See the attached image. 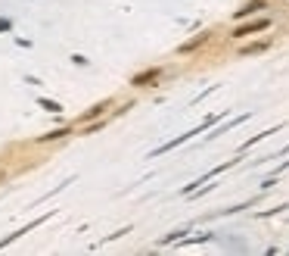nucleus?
I'll return each mask as SVG.
<instances>
[{"label": "nucleus", "mask_w": 289, "mask_h": 256, "mask_svg": "<svg viewBox=\"0 0 289 256\" xmlns=\"http://www.w3.org/2000/svg\"><path fill=\"white\" fill-rule=\"evenodd\" d=\"M264 7H268V0H249V4H246V7H239L233 16H236V19H246V16H255V13H261Z\"/></svg>", "instance_id": "4"}, {"label": "nucleus", "mask_w": 289, "mask_h": 256, "mask_svg": "<svg viewBox=\"0 0 289 256\" xmlns=\"http://www.w3.org/2000/svg\"><path fill=\"white\" fill-rule=\"evenodd\" d=\"M72 60H75V66H87V63H91V60H87V56H81V53H75V56H72Z\"/></svg>", "instance_id": "11"}, {"label": "nucleus", "mask_w": 289, "mask_h": 256, "mask_svg": "<svg viewBox=\"0 0 289 256\" xmlns=\"http://www.w3.org/2000/svg\"><path fill=\"white\" fill-rule=\"evenodd\" d=\"M205 41H209V31H202V34H196L193 41H187V44H181V53H190V50H196V47H202Z\"/></svg>", "instance_id": "5"}, {"label": "nucleus", "mask_w": 289, "mask_h": 256, "mask_svg": "<svg viewBox=\"0 0 289 256\" xmlns=\"http://www.w3.org/2000/svg\"><path fill=\"white\" fill-rule=\"evenodd\" d=\"M10 28H13V22H10V19H0V34H7Z\"/></svg>", "instance_id": "10"}, {"label": "nucleus", "mask_w": 289, "mask_h": 256, "mask_svg": "<svg viewBox=\"0 0 289 256\" xmlns=\"http://www.w3.org/2000/svg\"><path fill=\"white\" fill-rule=\"evenodd\" d=\"M37 106L47 109V113H62V103L59 100H50V97H37Z\"/></svg>", "instance_id": "7"}, {"label": "nucleus", "mask_w": 289, "mask_h": 256, "mask_svg": "<svg viewBox=\"0 0 289 256\" xmlns=\"http://www.w3.org/2000/svg\"><path fill=\"white\" fill-rule=\"evenodd\" d=\"M47 219H50V212H47V215H40V219H34V222H28V225H25V228H19V231H13V234H7V238H4V241H0V250H4V247H7V244H13V241H16V238H22V234H28V231H31V228H37V225H44V222H47Z\"/></svg>", "instance_id": "2"}, {"label": "nucleus", "mask_w": 289, "mask_h": 256, "mask_svg": "<svg viewBox=\"0 0 289 256\" xmlns=\"http://www.w3.org/2000/svg\"><path fill=\"white\" fill-rule=\"evenodd\" d=\"M159 75H162V69H152V72H143V75H137V78H134V85H137V88H146V85H152V82H155Z\"/></svg>", "instance_id": "6"}, {"label": "nucleus", "mask_w": 289, "mask_h": 256, "mask_svg": "<svg viewBox=\"0 0 289 256\" xmlns=\"http://www.w3.org/2000/svg\"><path fill=\"white\" fill-rule=\"evenodd\" d=\"M271 47V41H258V44H249V47H242L239 53L242 56H252V53H261V50H268Z\"/></svg>", "instance_id": "8"}, {"label": "nucleus", "mask_w": 289, "mask_h": 256, "mask_svg": "<svg viewBox=\"0 0 289 256\" xmlns=\"http://www.w3.org/2000/svg\"><path fill=\"white\" fill-rule=\"evenodd\" d=\"M264 28H271V19H252V22L239 25V28L233 31V38H249V34H255V31H264Z\"/></svg>", "instance_id": "1"}, {"label": "nucleus", "mask_w": 289, "mask_h": 256, "mask_svg": "<svg viewBox=\"0 0 289 256\" xmlns=\"http://www.w3.org/2000/svg\"><path fill=\"white\" fill-rule=\"evenodd\" d=\"M65 134H69L65 128H53V131H47V134H40L37 141H40V144H47V141H59V137H65Z\"/></svg>", "instance_id": "9"}, {"label": "nucleus", "mask_w": 289, "mask_h": 256, "mask_svg": "<svg viewBox=\"0 0 289 256\" xmlns=\"http://www.w3.org/2000/svg\"><path fill=\"white\" fill-rule=\"evenodd\" d=\"M109 106H112V100H103V103H94V106L87 109V113H84V116H78V122H81V125H84V122H94V119H100V116L106 113V109H109Z\"/></svg>", "instance_id": "3"}]
</instances>
